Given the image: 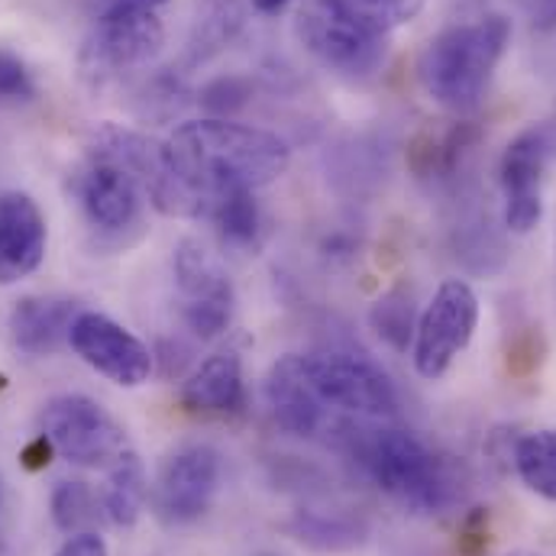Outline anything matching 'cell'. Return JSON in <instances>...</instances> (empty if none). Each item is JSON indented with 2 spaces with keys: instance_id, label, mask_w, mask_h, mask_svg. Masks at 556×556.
I'll use <instances>...</instances> for the list:
<instances>
[{
  "instance_id": "1",
  "label": "cell",
  "mask_w": 556,
  "mask_h": 556,
  "mask_svg": "<svg viewBox=\"0 0 556 556\" xmlns=\"http://www.w3.org/2000/svg\"><path fill=\"white\" fill-rule=\"evenodd\" d=\"M178 175L211 204L227 191H260L291 165L288 142L269 130L237 121L201 117L175 127L165 139Z\"/></svg>"
},
{
  "instance_id": "2",
  "label": "cell",
  "mask_w": 556,
  "mask_h": 556,
  "mask_svg": "<svg viewBox=\"0 0 556 556\" xmlns=\"http://www.w3.org/2000/svg\"><path fill=\"white\" fill-rule=\"evenodd\" d=\"M359 463L386 495L415 515H446L469 495V469L456 456L430 450L399 427L372 430L359 443Z\"/></svg>"
},
{
  "instance_id": "3",
  "label": "cell",
  "mask_w": 556,
  "mask_h": 556,
  "mask_svg": "<svg viewBox=\"0 0 556 556\" xmlns=\"http://www.w3.org/2000/svg\"><path fill=\"white\" fill-rule=\"evenodd\" d=\"M511 39V23L498 13L476 23L440 29L417 59L424 91L453 114H469L482 104L495 65Z\"/></svg>"
},
{
  "instance_id": "4",
  "label": "cell",
  "mask_w": 556,
  "mask_h": 556,
  "mask_svg": "<svg viewBox=\"0 0 556 556\" xmlns=\"http://www.w3.org/2000/svg\"><path fill=\"white\" fill-rule=\"evenodd\" d=\"M88 152L111 159L121 168H127L155 211H162L168 217H207L204 198L178 175L165 142L146 137L139 130H130V127L101 124L91 134Z\"/></svg>"
},
{
  "instance_id": "5",
  "label": "cell",
  "mask_w": 556,
  "mask_h": 556,
  "mask_svg": "<svg viewBox=\"0 0 556 556\" xmlns=\"http://www.w3.org/2000/svg\"><path fill=\"white\" fill-rule=\"evenodd\" d=\"M165 10L101 0L94 26L81 46V72L104 85L146 68L165 46Z\"/></svg>"
},
{
  "instance_id": "6",
  "label": "cell",
  "mask_w": 556,
  "mask_h": 556,
  "mask_svg": "<svg viewBox=\"0 0 556 556\" xmlns=\"http://www.w3.org/2000/svg\"><path fill=\"white\" fill-rule=\"evenodd\" d=\"M294 33L327 72L350 81L372 78L389 59V36L330 0H304L294 16Z\"/></svg>"
},
{
  "instance_id": "7",
  "label": "cell",
  "mask_w": 556,
  "mask_h": 556,
  "mask_svg": "<svg viewBox=\"0 0 556 556\" xmlns=\"http://www.w3.org/2000/svg\"><path fill=\"white\" fill-rule=\"evenodd\" d=\"M479 324V298L476 291L450 278L443 281L424 314L417 317L415 330V369L424 379H440L453 359L469 346Z\"/></svg>"
},
{
  "instance_id": "8",
  "label": "cell",
  "mask_w": 556,
  "mask_h": 556,
  "mask_svg": "<svg viewBox=\"0 0 556 556\" xmlns=\"http://www.w3.org/2000/svg\"><path fill=\"white\" fill-rule=\"evenodd\" d=\"M42 433L78 466H108L127 453L124 427L88 395H59L42 412Z\"/></svg>"
},
{
  "instance_id": "9",
  "label": "cell",
  "mask_w": 556,
  "mask_h": 556,
  "mask_svg": "<svg viewBox=\"0 0 556 556\" xmlns=\"http://www.w3.org/2000/svg\"><path fill=\"white\" fill-rule=\"evenodd\" d=\"M72 191L91 230L104 237H127L142 220L146 191L127 168L111 159L88 152L72 175Z\"/></svg>"
},
{
  "instance_id": "10",
  "label": "cell",
  "mask_w": 556,
  "mask_h": 556,
  "mask_svg": "<svg viewBox=\"0 0 556 556\" xmlns=\"http://www.w3.org/2000/svg\"><path fill=\"white\" fill-rule=\"evenodd\" d=\"M172 266L178 278V291L185 298L181 304L185 327L201 340L220 337L233 317V285L220 269V263L198 240H181L175 247Z\"/></svg>"
},
{
  "instance_id": "11",
  "label": "cell",
  "mask_w": 556,
  "mask_h": 556,
  "mask_svg": "<svg viewBox=\"0 0 556 556\" xmlns=\"http://www.w3.org/2000/svg\"><path fill=\"white\" fill-rule=\"evenodd\" d=\"M68 343L98 376L111 379L121 389H139L155 369L152 350L137 333L98 311H81L75 317Z\"/></svg>"
},
{
  "instance_id": "12",
  "label": "cell",
  "mask_w": 556,
  "mask_h": 556,
  "mask_svg": "<svg viewBox=\"0 0 556 556\" xmlns=\"http://www.w3.org/2000/svg\"><path fill=\"white\" fill-rule=\"evenodd\" d=\"M311 379L324 405L363 417H389L399 412V392L392 379L369 359L350 353L307 356Z\"/></svg>"
},
{
  "instance_id": "13",
  "label": "cell",
  "mask_w": 556,
  "mask_h": 556,
  "mask_svg": "<svg viewBox=\"0 0 556 556\" xmlns=\"http://www.w3.org/2000/svg\"><path fill=\"white\" fill-rule=\"evenodd\" d=\"M220 489V453L194 443L175 450L155 479V511L165 525H191L207 515Z\"/></svg>"
},
{
  "instance_id": "14",
  "label": "cell",
  "mask_w": 556,
  "mask_h": 556,
  "mask_svg": "<svg viewBox=\"0 0 556 556\" xmlns=\"http://www.w3.org/2000/svg\"><path fill=\"white\" fill-rule=\"evenodd\" d=\"M554 152L551 130L531 127L508 142L502 155L505 227L511 233H531L544 217V175Z\"/></svg>"
},
{
  "instance_id": "15",
  "label": "cell",
  "mask_w": 556,
  "mask_h": 556,
  "mask_svg": "<svg viewBox=\"0 0 556 556\" xmlns=\"http://www.w3.org/2000/svg\"><path fill=\"white\" fill-rule=\"evenodd\" d=\"M46 217L23 191L0 194V285L33 276L46 260Z\"/></svg>"
},
{
  "instance_id": "16",
  "label": "cell",
  "mask_w": 556,
  "mask_h": 556,
  "mask_svg": "<svg viewBox=\"0 0 556 556\" xmlns=\"http://www.w3.org/2000/svg\"><path fill=\"white\" fill-rule=\"evenodd\" d=\"M266 402L281 430L294 437H311L324 424V399L311 379L307 356L288 353L273 363L266 376Z\"/></svg>"
},
{
  "instance_id": "17",
  "label": "cell",
  "mask_w": 556,
  "mask_h": 556,
  "mask_svg": "<svg viewBox=\"0 0 556 556\" xmlns=\"http://www.w3.org/2000/svg\"><path fill=\"white\" fill-rule=\"evenodd\" d=\"M181 405L194 415H237L247 405L243 359L233 350L207 356L181 382Z\"/></svg>"
},
{
  "instance_id": "18",
  "label": "cell",
  "mask_w": 556,
  "mask_h": 556,
  "mask_svg": "<svg viewBox=\"0 0 556 556\" xmlns=\"http://www.w3.org/2000/svg\"><path fill=\"white\" fill-rule=\"evenodd\" d=\"M78 314L81 311L72 298L29 294V298L16 301V307L10 311V337L23 353L49 356L68 340Z\"/></svg>"
},
{
  "instance_id": "19",
  "label": "cell",
  "mask_w": 556,
  "mask_h": 556,
  "mask_svg": "<svg viewBox=\"0 0 556 556\" xmlns=\"http://www.w3.org/2000/svg\"><path fill=\"white\" fill-rule=\"evenodd\" d=\"M253 194L256 191H227L211 204L207 217L214 220L224 247L230 250H260L263 243L266 220Z\"/></svg>"
},
{
  "instance_id": "20",
  "label": "cell",
  "mask_w": 556,
  "mask_h": 556,
  "mask_svg": "<svg viewBox=\"0 0 556 556\" xmlns=\"http://www.w3.org/2000/svg\"><path fill=\"white\" fill-rule=\"evenodd\" d=\"M142 502H146V469H142L137 453L127 450L111 466V476H108V485L101 495V508L117 528H134L142 515Z\"/></svg>"
},
{
  "instance_id": "21",
  "label": "cell",
  "mask_w": 556,
  "mask_h": 556,
  "mask_svg": "<svg viewBox=\"0 0 556 556\" xmlns=\"http://www.w3.org/2000/svg\"><path fill=\"white\" fill-rule=\"evenodd\" d=\"M515 469L534 495L556 502V430L521 437L515 443Z\"/></svg>"
},
{
  "instance_id": "22",
  "label": "cell",
  "mask_w": 556,
  "mask_h": 556,
  "mask_svg": "<svg viewBox=\"0 0 556 556\" xmlns=\"http://www.w3.org/2000/svg\"><path fill=\"white\" fill-rule=\"evenodd\" d=\"M372 320V330L399 353L408 350V343L415 340L417 320H415V301L405 288H395L389 294H382L369 314Z\"/></svg>"
},
{
  "instance_id": "23",
  "label": "cell",
  "mask_w": 556,
  "mask_h": 556,
  "mask_svg": "<svg viewBox=\"0 0 556 556\" xmlns=\"http://www.w3.org/2000/svg\"><path fill=\"white\" fill-rule=\"evenodd\" d=\"M101 511H98V498L91 492L88 482L72 479V482H59L52 492V521L59 531L65 534H81L91 531L98 525Z\"/></svg>"
},
{
  "instance_id": "24",
  "label": "cell",
  "mask_w": 556,
  "mask_h": 556,
  "mask_svg": "<svg viewBox=\"0 0 556 556\" xmlns=\"http://www.w3.org/2000/svg\"><path fill=\"white\" fill-rule=\"evenodd\" d=\"M330 3H337L340 10H346L359 23H366L386 36L399 26L415 23L424 10V0H330Z\"/></svg>"
},
{
  "instance_id": "25",
  "label": "cell",
  "mask_w": 556,
  "mask_h": 556,
  "mask_svg": "<svg viewBox=\"0 0 556 556\" xmlns=\"http://www.w3.org/2000/svg\"><path fill=\"white\" fill-rule=\"evenodd\" d=\"M294 534L298 541L320 547V551H346L353 544H359V528L346 525L340 518H320V515H301L294 521Z\"/></svg>"
},
{
  "instance_id": "26",
  "label": "cell",
  "mask_w": 556,
  "mask_h": 556,
  "mask_svg": "<svg viewBox=\"0 0 556 556\" xmlns=\"http://www.w3.org/2000/svg\"><path fill=\"white\" fill-rule=\"evenodd\" d=\"M240 26H243V10H240V3H237V0H217V3L211 7V13L201 20V26H198V42H194V49H198L201 55L217 52V49H224V46L237 36Z\"/></svg>"
},
{
  "instance_id": "27",
  "label": "cell",
  "mask_w": 556,
  "mask_h": 556,
  "mask_svg": "<svg viewBox=\"0 0 556 556\" xmlns=\"http://www.w3.org/2000/svg\"><path fill=\"white\" fill-rule=\"evenodd\" d=\"M253 98V85L247 78H217L211 81L201 94H198V104L207 111V117H217V121H230L237 111H243Z\"/></svg>"
},
{
  "instance_id": "28",
  "label": "cell",
  "mask_w": 556,
  "mask_h": 556,
  "mask_svg": "<svg viewBox=\"0 0 556 556\" xmlns=\"http://www.w3.org/2000/svg\"><path fill=\"white\" fill-rule=\"evenodd\" d=\"M33 98H36V81L26 62L16 52L0 49V104H26Z\"/></svg>"
},
{
  "instance_id": "29",
  "label": "cell",
  "mask_w": 556,
  "mask_h": 556,
  "mask_svg": "<svg viewBox=\"0 0 556 556\" xmlns=\"http://www.w3.org/2000/svg\"><path fill=\"white\" fill-rule=\"evenodd\" d=\"M456 551L463 556H482L489 551V511L485 508H472L463 518Z\"/></svg>"
},
{
  "instance_id": "30",
  "label": "cell",
  "mask_w": 556,
  "mask_h": 556,
  "mask_svg": "<svg viewBox=\"0 0 556 556\" xmlns=\"http://www.w3.org/2000/svg\"><path fill=\"white\" fill-rule=\"evenodd\" d=\"M534 369H541V337L528 333L518 337L508 350V372L515 376H531Z\"/></svg>"
},
{
  "instance_id": "31",
  "label": "cell",
  "mask_w": 556,
  "mask_h": 556,
  "mask_svg": "<svg viewBox=\"0 0 556 556\" xmlns=\"http://www.w3.org/2000/svg\"><path fill=\"white\" fill-rule=\"evenodd\" d=\"M55 556H111L108 551V544H104V538L98 534V531H81V534H72Z\"/></svg>"
},
{
  "instance_id": "32",
  "label": "cell",
  "mask_w": 556,
  "mask_h": 556,
  "mask_svg": "<svg viewBox=\"0 0 556 556\" xmlns=\"http://www.w3.org/2000/svg\"><path fill=\"white\" fill-rule=\"evenodd\" d=\"M52 443H49V437L42 433L39 440H33L26 450H23V466L26 469H42V466H49V456H52Z\"/></svg>"
},
{
  "instance_id": "33",
  "label": "cell",
  "mask_w": 556,
  "mask_h": 556,
  "mask_svg": "<svg viewBox=\"0 0 556 556\" xmlns=\"http://www.w3.org/2000/svg\"><path fill=\"white\" fill-rule=\"evenodd\" d=\"M253 3V10L256 13H263V16H276V13H281L291 0H250Z\"/></svg>"
},
{
  "instance_id": "34",
  "label": "cell",
  "mask_w": 556,
  "mask_h": 556,
  "mask_svg": "<svg viewBox=\"0 0 556 556\" xmlns=\"http://www.w3.org/2000/svg\"><path fill=\"white\" fill-rule=\"evenodd\" d=\"M114 3H127V7H149V10H165L168 0H114Z\"/></svg>"
},
{
  "instance_id": "35",
  "label": "cell",
  "mask_w": 556,
  "mask_h": 556,
  "mask_svg": "<svg viewBox=\"0 0 556 556\" xmlns=\"http://www.w3.org/2000/svg\"><path fill=\"white\" fill-rule=\"evenodd\" d=\"M508 556H538V554H528V551H518V554H508Z\"/></svg>"
}]
</instances>
